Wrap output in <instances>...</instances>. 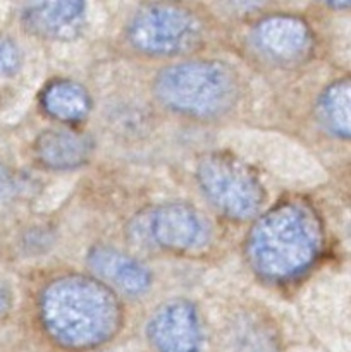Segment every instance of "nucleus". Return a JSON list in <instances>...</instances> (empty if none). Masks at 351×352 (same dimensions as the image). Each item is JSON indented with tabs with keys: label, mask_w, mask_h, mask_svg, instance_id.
I'll return each instance as SVG.
<instances>
[{
	"label": "nucleus",
	"mask_w": 351,
	"mask_h": 352,
	"mask_svg": "<svg viewBox=\"0 0 351 352\" xmlns=\"http://www.w3.org/2000/svg\"><path fill=\"white\" fill-rule=\"evenodd\" d=\"M250 43L257 54L274 64L301 62L312 52L313 34L308 24L295 16H268L250 31Z\"/></svg>",
	"instance_id": "6e6552de"
},
{
	"label": "nucleus",
	"mask_w": 351,
	"mask_h": 352,
	"mask_svg": "<svg viewBox=\"0 0 351 352\" xmlns=\"http://www.w3.org/2000/svg\"><path fill=\"white\" fill-rule=\"evenodd\" d=\"M86 263L93 272V277L133 298L147 294L151 287V272L136 258L112 246L92 248Z\"/></svg>",
	"instance_id": "9d476101"
},
{
	"label": "nucleus",
	"mask_w": 351,
	"mask_h": 352,
	"mask_svg": "<svg viewBox=\"0 0 351 352\" xmlns=\"http://www.w3.org/2000/svg\"><path fill=\"white\" fill-rule=\"evenodd\" d=\"M95 143L88 134L72 127H50L33 141V157L48 170H72L88 164Z\"/></svg>",
	"instance_id": "9b49d317"
},
{
	"label": "nucleus",
	"mask_w": 351,
	"mask_h": 352,
	"mask_svg": "<svg viewBox=\"0 0 351 352\" xmlns=\"http://www.w3.org/2000/svg\"><path fill=\"white\" fill-rule=\"evenodd\" d=\"M12 306H14L12 289H10V285L7 284L6 278L0 277V320L9 316V313L12 311Z\"/></svg>",
	"instance_id": "a211bd4d"
},
{
	"label": "nucleus",
	"mask_w": 351,
	"mask_h": 352,
	"mask_svg": "<svg viewBox=\"0 0 351 352\" xmlns=\"http://www.w3.org/2000/svg\"><path fill=\"white\" fill-rule=\"evenodd\" d=\"M126 38L140 54L174 57L195 50L202 43L203 26L188 7L176 2H151L133 14Z\"/></svg>",
	"instance_id": "39448f33"
},
{
	"label": "nucleus",
	"mask_w": 351,
	"mask_h": 352,
	"mask_svg": "<svg viewBox=\"0 0 351 352\" xmlns=\"http://www.w3.org/2000/svg\"><path fill=\"white\" fill-rule=\"evenodd\" d=\"M16 188H14V179L9 168L0 162V208L6 206L12 199Z\"/></svg>",
	"instance_id": "dca6fc26"
},
{
	"label": "nucleus",
	"mask_w": 351,
	"mask_h": 352,
	"mask_svg": "<svg viewBox=\"0 0 351 352\" xmlns=\"http://www.w3.org/2000/svg\"><path fill=\"white\" fill-rule=\"evenodd\" d=\"M350 2L351 0H322L323 6L329 7V9H334V10L348 9V7H350Z\"/></svg>",
	"instance_id": "6ab92c4d"
},
{
	"label": "nucleus",
	"mask_w": 351,
	"mask_h": 352,
	"mask_svg": "<svg viewBox=\"0 0 351 352\" xmlns=\"http://www.w3.org/2000/svg\"><path fill=\"white\" fill-rule=\"evenodd\" d=\"M237 352H268V340L258 327H243L237 333Z\"/></svg>",
	"instance_id": "2eb2a0df"
},
{
	"label": "nucleus",
	"mask_w": 351,
	"mask_h": 352,
	"mask_svg": "<svg viewBox=\"0 0 351 352\" xmlns=\"http://www.w3.org/2000/svg\"><path fill=\"white\" fill-rule=\"evenodd\" d=\"M160 105L196 120L219 119L240 98V81L219 60H184L162 69L153 81Z\"/></svg>",
	"instance_id": "7ed1b4c3"
},
{
	"label": "nucleus",
	"mask_w": 351,
	"mask_h": 352,
	"mask_svg": "<svg viewBox=\"0 0 351 352\" xmlns=\"http://www.w3.org/2000/svg\"><path fill=\"white\" fill-rule=\"evenodd\" d=\"M147 339L155 352H200L202 316L189 299H171L155 309L147 323Z\"/></svg>",
	"instance_id": "0eeeda50"
},
{
	"label": "nucleus",
	"mask_w": 351,
	"mask_h": 352,
	"mask_svg": "<svg viewBox=\"0 0 351 352\" xmlns=\"http://www.w3.org/2000/svg\"><path fill=\"white\" fill-rule=\"evenodd\" d=\"M143 229L155 246L179 254L202 250L210 237L202 213L186 203L155 206L145 217Z\"/></svg>",
	"instance_id": "423d86ee"
},
{
	"label": "nucleus",
	"mask_w": 351,
	"mask_h": 352,
	"mask_svg": "<svg viewBox=\"0 0 351 352\" xmlns=\"http://www.w3.org/2000/svg\"><path fill=\"white\" fill-rule=\"evenodd\" d=\"M36 308L48 340L69 352L105 346L124 323L116 291L93 275L62 274L50 278L38 294Z\"/></svg>",
	"instance_id": "f257e3e1"
},
{
	"label": "nucleus",
	"mask_w": 351,
	"mask_h": 352,
	"mask_svg": "<svg viewBox=\"0 0 351 352\" xmlns=\"http://www.w3.org/2000/svg\"><path fill=\"white\" fill-rule=\"evenodd\" d=\"M40 107L47 117L64 126H76L88 119L93 100L88 89L72 79H54L40 91Z\"/></svg>",
	"instance_id": "f8f14e48"
},
{
	"label": "nucleus",
	"mask_w": 351,
	"mask_h": 352,
	"mask_svg": "<svg viewBox=\"0 0 351 352\" xmlns=\"http://www.w3.org/2000/svg\"><path fill=\"white\" fill-rule=\"evenodd\" d=\"M323 248L319 213L303 201H282L255 220L246 237V260L265 282L288 284L312 270Z\"/></svg>",
	"instance_id": "f03ea898"
},
{
	"label": "nucleus",
	"mask_w": 351,
	"mask_h": 352,
	"mask_svg": "<svg viewBox=\"0 0 351 352\" xmlns=\"http://www.w3.org/2000/svg\"><path fill=\"white\" fill-rule=\"evenodd\" d=\"M23 67V52L16 41L0 34V78H12Z\"/></svg>",
	"instance_id": "4468645a"
},
{
	"label": "nucleus",
	"mask_w": 351,
	"mask_h": 352,
	"mask_svg": "<svg viewBox=\"0 0 351 352\" xmlns=\"http://www.w3.org/2000/svg\"><path fill=\"white\" fill-rule=\"evenodd\" d=\"M267 0H224L227 9L236 14H250L255 10L262 9Z\"/></svg>",
	"instance_id": "f3484780"
},
{
	"label": "nucleus",
	"mask_w": 351,
	"mask_h": 352,
	"mask_svg": "<svg viewBox=\"0 0 351 352\" xmlns=\"http://www.w3.org/2000/svg\"><path fill=\"white\" fill-rule=\"evenodd\" d=\"M195 179L203 198L220 215L236 222L255 219L267 199L255 168L226 151L203 155L196 164Z\"/></svg>",
	"instance_id": "20e7f679"
},
{
	"label": "nucleus",
	"mask_w": 351,
	"mask_h": 352,
	"mask_svg": "<svg viewBox=\"0 0 351 352\" xmlns=\"http://www.w3.org/2000/svg\"><path fill=\"white\" fill-rule=\"evenodd\" d=\"M12 6L21 26L48 41L78 36L86 19V0H12Z\"/></svg>",
	"instance_id": "1a4fd4ad"
},
{
	"label": "nucleus",
	"mask_w": 351,
	"mask_h": 352,
	"mask_svg": "<svg viewBox=\"0 0 351 352\" xmlns=\"http://www.w3.org/2000/svg\"><path fill=\"white\" fill-rule=\"evenodd\" d=\"M319 120L327 133L348 140L351 134V82L337 79L327 86L317 103Z\"/></svg>",
	"instance_id": "ddd939ff"
}]
</instances>
